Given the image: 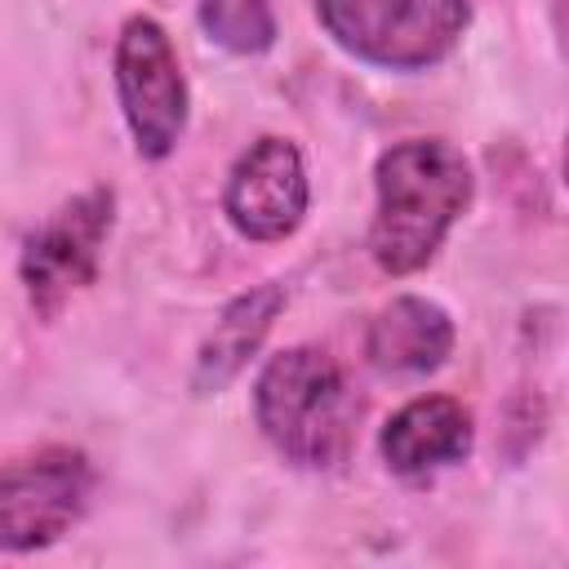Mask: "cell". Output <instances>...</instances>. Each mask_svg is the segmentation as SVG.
<instances>
[{"label":"cell","instance_id":"10","mask_svg":"<svg viewBox=\"0 0 569 569\" xmlns=\"http://www.w3.org/2000/svg\"><path fill=\"white\" fill-rule=\"evenodd\" d=\"M284 302H289V293H284V284H276V280L236 293V298L218 311L213 329H209V333L200 338V347H196L191 391H200V396L227 391V387L244 373V365L258 356V347L267 342V333H271L276 316L284 311Z\"/></svg>","mask_w":569,"mask_h":569},{"label":"cell","instance_id":"9","mask_svg":"<svg viewBox=\"0 0 569 569\" xmlns=\"http://www.w3.org/2000/svg\"><path fill=\"white\" fill-rule=\"evenodd\" d=\"M453 351V316L422 298L400 293L373 311L365 329V360L387 378H422L436 373Z\"/></svg>","mask_w":569,"mask_h":569},{"label":"cell","instance_id":"11","mask_svg":"<svg viewBox=\"0 0 569 569\" xmlns=\"http://www.w3.org/2000/svg\"><path fill=\"white\" fill-rule=\"evenodd\" d=\"M196 13H200L204 36L236 58H258L280 36L271 0H200Z\"/></svg>","mask_w":569,"mask_h":569},{"label":"cell","instance_id":"4","mask_svg":"<svg viewBox=\"0 0 569 569\" xmlns=\"http://www.w3.org/2000/svg\"><path fill=\"white\" fill-rule=\"evenodd\" d=\"M111 80H116V102L129 124L133 151L142 160L173 156L187 133L191 93H187L178 49L156 18L133 13L120 27L116 53H111Z\"/></svg>","mask_w":569,"mask_h":569},{"label":"cell","instance_id":"5","mask_svg":"<svg viewBox=\"0 0 569 569\" xmlns=\"http://www.w3.org/2000/svg\"><path fill=\"white\" fill-rule=\"evenodd\" d=\"M111 227H116V191L89 187L62 200L53 213H44V222L22 240L18 280L40 320H53L80 289L98 280Z\"/></svg>","mask_w":569,"mask_h":569},{"label":"cell","instance_id":"2","mask_svg":"<svg viewBox=\"0 0 569 569\" xmlns=\"http://www.w3.org/2000/svg\"><path fill=\"white\" fill-rule=\"evenodd\" d=\"M253 418L284 462L333 471L356 445L360 400L333 356L320 347H289L262 365L253 382Z\"/></svg>","mask_w":569,"mask_h":569},{"label":"cell","instance_id":"6","mask_svg":"<svg viewBox=\"0 0 569 569\" xmlns=\"http://www.w3.org/2000/svg\"><path fill=\"white\" fill-rule=\"evenodd\" d=\"M93 462L71 445H40L0 462V551H40L80 525Z\"/></svg>","mask_w":569,"mask_h":569},{"label":"cell","instance_id":"8","mask_svg":"<svg viewBox=\"0 0 569 569\" xmlns=\"http://www.w3.org/2000/svg\"><path fill=\"white\" fill-rule=\"evenodd\" d=\"M476 445L471 409L453 396H418L400 405L378 431V449L387 471L400 480H431L458 462H467Z\"/></svg>","mask_w":569,"mask_h":569},{"label":"cell","instance_id":"7","mask_svg":"<svg viewBox=\"0 0 569 569\" xmlns=\"http://www.w3.org/2000/svg\"><path fill=\"white\" fill-rule=\"evenodd\" d=\"M307 204H311V182L302 151L280 133L249 142V151H240L222 187V213L231 231L258 244L289 240L302 227Z\"/></svg>","mask_w":569,"mask_h":569},{"label":"cell","instance_id":"3","mask_svg":"<svg viewBox=\"0 0 569 569\" xmlns=\"http://www.w3.org/2000/svg\"><path fill=\"white\" fill-rule=\"evenodd\" d=\"M316 18L356 62L382 71H427L467 36L471 0H316Z\"/></svg>","mask_w":569,"mask_h":569},{"label":"cell","instance_id":"1","mask_svg":"<svg viewBox=\"0 0 569 569\" xmlns=\"http://www.w3.org/2000/svg\"><path fill=\"white\" fill-rule=\"evenodd\" d=\"M476 196L471 160L445 138L391 142L373 164L369 258L387 276L422 271Z\"/></svg>","mask_w":569,"mask_h":569}]
</instances>
